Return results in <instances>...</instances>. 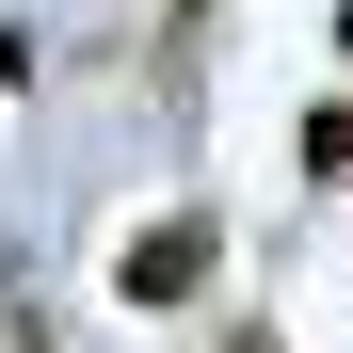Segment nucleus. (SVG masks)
Returning <instances> with one entry per match:
<instances>
[{
  "label": "nucleus",
  "instance_id": "obj_1",
  "mask_svg": "<svg viewBox=\"0 0 353 353\" xmlns=\"http://www.w3.org/2000/svg\"><path fill=\"white\" fill-rule=\"evenodd\" d=\"M225 289V225L209 209H145L129 241H112V305L129 321H176V305H209Z\"/></svg>",
  "mask_w": 353,
  "mask_h": 353
},
{
  "label": "nucleus",
  "instance_id": "obj_2",
  "mask_svg": "<svg viewBox=\"0 0 353 353\" xmlns=\"http://www.w3.org/2000/svg\"><path fill=\"white\" fill-rule=\"evenodd\" d=\"M305 176H353V97H321V112H305Z\"/></svg>",
  "mask_w": 353,
  "mask_h": 353
},
{
  "label": "nucleus",
  "instance_id": "obj_3",
  "mask_svg": "<svg viewBox=\"0 0 353 353\" xmlns=\"http://www.w3.org/2000/svg\"><path fill=\"white\" fill-rule=\"evenodd\" d=\"M225 353H273V321H241V337H225Z\"/></svg>",
  "mask_w": 353,
  "mask_h": 353
},
{
  "label": "nucleus",
  "instance_id": "obj_4",
  "mask_svg": "<svg viewBox=\"0 0 353 353\" xmlns=\"http://www.w3.org/2000/svg\"><path fill=\"white\" fill-rule=\"evenodd\" d=\"M337 48H353V0H337Z\"/></svg>",
  "mask_w": 353,
  "mask_h": 353
},
{
  "label": "nucleus",
  "instance_id": "obj_5",
  "mask_svg": "<svg viewBox=\"0 0 353 353\" xmlns=\"http://www.w3.org/2000/svg\"><path fill=\"white\" fill-rule=\"evenodd\" d=\"M176 17H209V0H176Z\"/></svg>",
  "mask_w": 353,
  "mask_h": 353
},
{
  "label": "nucleus",
  "instance_id": "obj_6",
  "mask_svg": "<svg viewBox=\"0 0 353 353\" xmlns=\"http://www.w3.org/2000/svg\"><path fill=\"white\" fill-rule=\"evenodd\" d=\"M0 353H32V337H0Z\"/></svg>",
  "mask_w": 353,
  "mask_h": 353
}]
</instances>
